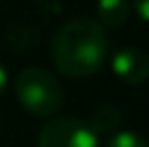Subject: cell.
Masks as SVG:
<instances>
[{
    "mask_svg": "<svg viewBox=\"0 0 149 147\" xmlns=\"http://www.w3.org/2000/svg\"><path fill=\"white\" fill-rule=\"evenodd\" d=\"M132 9L136 11V15L143 20L145 24H149V0H132Z\"/></svg>",
    "mask_w": 149,
    "mask_h": 147,
    "instance_id": "cell-8",
    "label": "cell"
},
{
    "mask_svg": "<svg viewBox=\"0 0 149 147\" xmlns=\"http://www.w3.org/2000/svg\"><path fill=\"white\" fill-rule=\"evenodd\" d=\"M39 147H100V134L80 117H52L39 130Z\"/></svg>",
    "mask_w": 149,
    "mask_h": 147,
    "instance_id": "cell-3",
    "label": "cell"
},
{
    "mask_svg": "<svg viewBox=\"0 0 149 147\" xmlns=\"http://www.w3.org/2000/svg\"><path fill=\"white\" fill-rule=\"evenodd\" d=\"M106 147H149V141L138 132L121 130V132H115L106 141Z\"/></svg>",
    "mask_w": 149,
    "mask_h": 147,
    "instance_id": "cell-7",
    "label": "cell"
},
{
    "mask_svg": "<svg viewBox=\"0 0 149 147\" xmlns=\"http://www.w3.org/2000/svg\"><path fill=\"white\" fill-rule=\"evenodd\" d=\"M108 56V37L100 22L74 17L56 30L52 39V63L67 78L97 74Z\"/></svg>",
    "mask_w": 149,
    "mask_h": 147,
    "instance_id": "cell-1",
    "label": "cell"
},
{
    "mask_svg": "<svg viewBox=\"0 0 149 147\" xmlns=\"http://www.w3.org/2000/svg\"><path fill=\"white\" fill-rule=\"evenodd\" d=\"M15 95L33 117H54L65 104V91L54 74L43 67H26L15 78Z\"/></svg>",
    "mask_w": 149,
    "mask_h": 147,
    "instance_id": "cell-2",
    "label": "cell"
},
{
    "mask_svg": "<svg viewBox=\"0 0 149 147\" xmlns=\"http://www.w3.org/2000/svg\"><path fill=\"white\" fill-rule=\"evenodd\" d=\"M123 121V110L115 104H102L97 106L91 115V128L97 134H106V132H115Z\"/></svg>",
    "mask_w": 149,
    "mask_h": 147,
    "instance_id": "cell-6",
    "label": "cell"
},
{
    "mask_svg": "<svg viewBox=\"0 0 149 147\" xmlns=\"http://www.w3.org/2000/svg\"><path fill=\"white\" fill-rule=\"evenodd\" d=\"M7 84H9V72L2 63H0V95L7 91Z\"/></svg>",
    "mask_w": 149,
    "mask_h": 147,
    "instance_id": "cell-9",
    "label": "cell"
},
{
    "mask_svg": "<svg viewBox=\"0 0 149 147\" xmlns=\"http://www.w3.org/2000/svg\"><path fill=\"white\" fill-rule=\"evenodd\" d=\"M110 69L125 84H141L149 78V56L136 48L117 50L110 59Z\"/></svg>",
    "mask_w": 149,
    "mask_h": 147,
    "instance_id": "cell-4",
    "label": "cell"
},
{
    "mask_svg": "<svg viewBox=\"0 0 149 147\" xmlns=\"http://www.w3.org/2000/svg\"><path fill=\"white\" fill-rule=\"evenodd\" d=\"M132 11L130 0H97V17L106 28H119L127 22Z\"/></svg>",
    "mask_w": 149,
    "mask_h": 147,
    "instance_id": "cell-5",
    "label": "cell"
}]
</instances>
